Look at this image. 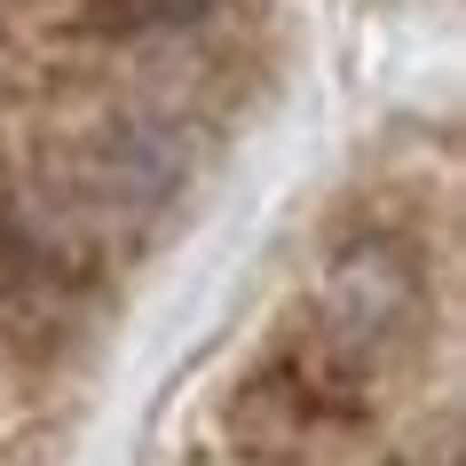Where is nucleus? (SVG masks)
Returning <instances> with one entry per match:
<instances>
[{
    "label": "nucleus",
    "instance_id": "obj_1",
    "mask_svg": "<svg viewBox=\"0 0 466 466\" xmlns=\"http://www.w3.org/2000/svg\"><path fill=\"white\" fill-rule=\"evenodd\" d=\"M411 317H419V261L411 246H395L380 229L348 238L309 285V340H324L332 356L364 371H380V356L411 332Z\"/></svg>",
    "mask_w": 466,
    "mask_h": 466
}]
</instances>
